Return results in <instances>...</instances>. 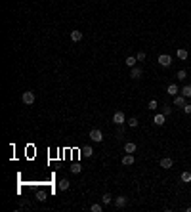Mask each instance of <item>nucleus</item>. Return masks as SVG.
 <instances>
[{"label": "nucleus", "instance_id": "aec40b11", "mask_svg": "<svg viewBox=\"0 0 191 212\" xmlns=\"http://www.w3.org/2000/svg\"><path fill=\"white\" fill-rule=\"evenodd\" d=\"M101 201H103V205H111V203H113V197H111L109 193H105V195L101 197Z\"/></svg>", "mask_w": 191, "mask_h": 212}, {"label": "nucleus", "instance_id": "c756f323", "mask_svg": "<svg viewBox=\"0 0 191 212\" xmlns=\"http://www.w3.org/2000/svg\"><path fill=\"white\" fill-rule=\"evenodd\" d=\"M189 170H191V166H189Z\"/></svg>", "mask_w": 191, "mask_h": 212}, {"label": "nucleus", "instance_id": "cd10ccee", "mask_svg": "<svg viewBox=\"0 0 191 212\" xmlns=\"http://www.w3.org/2000/svg\"><path fill=\"white\" fill-rule=\"evenodd\" d=\"M149 109H157V100H151V101H149Z\"/></svg>", "mask_w": 191, "mask_h": 212}, {"label": "nucleus", "instance_id": "5701e85b", "mask_svg": "<svg viewBox=\"0 0 191 212\" xmlns=\"http://www.w3.org/2000/svg\"><path fill=\"white\" fill-rule=\"evenodd\" d=\"M90 210H92V212H101V210H103V206H101V205H92V206H90Z\"/></svg>", "mask_w": 191, "mask_h": 212}, {"label": "nucleus", "instance_id": "4468645a", "mask_svg": "<svg viewBox=\"0 0 191 212\" xmlns=\"http://www.w3.org/2000/svg\"><path fill=\"white\" fill-rule=\"evenodd\" d=\"M180 180H182L184 184H189V182H191V170H187V172H182V174H180Z\"/></svg>", "mask_w": 191, "mask_h": 212}, {"label": "nucleus", "instance_id": "f257e3e1", "mask_svg": "<svg viewBox=\"0 0 191 212\" xmlns=\"http://www.w3.org/2000/svg\"><path fill=\"white\" fill-rule=\"evenodd\" d=\"M88 138L92 139V142H96V143H100V142H103V134H101V130H97V128H94V130H90V134H88Z\"/></svg>", "mask_w": 191, "mask_h": 212}, {"label": "nucleus", "instance_id": "6e6552de", "mask_svg": "<svg viewBox=\"0 0 191 212\" xmlns=\"http://www.w3.org/2000/svg\"><path fill=\"white\" fill-rule=\"evenodd\" d=\"M172 164H174V161H172V159H170V157H163L161 159V168H172Z\"/></svg>", "mask_w": 191, "mask_h": 212}, {"label": "nucleus", "instance_id": "dca6fc26", "mask_svg": "<svg viewBox=\"0 0 191 212\" xmlns=\"http://www.w3.org/2000/svg\"><path fill=\"white\" fill-rule=\"evenodd\" d=\"M69 180H67V178H63V180H59V189L61 191H67V189H69Z\"/></svg>", "mask_w": 191, "mask_h": 212}, {"label": "nucleus", "instance_id": "423d86ee", "mask_svg": "<svg viewBox=\"0 0 191 212\" xmlns=\"http://www.w3.org/2000/svg\"><path fill=\"white\" fill-rule=\"evenodd\" d=\"M185 100H187V97H185L184 94H178V96H174V105H176V107H184L185 103H187Z\"/></svg>", "mask_w": 191, "mask_h": 212}, {"label": "nucleus", "instance_id": "a878e982", "mask_svg": "<svg viewBox=\"0 0 191 212\" xmlns=\"http://www.w3.org/2000/svg\"><path fill=\"white\" fill-rule=\"evenodd\" d=\"M163 113H164V115H166V117H168V115H170V113H172V107H168V105H164V107H163Z\"/></svg>", "mask_w": 191, "mask_h": 212}, {"label": "nucleus", "instance_id": "1a4fd4ad", "mask_svg": "<svg viewBox=\"0 0 191 212\" xmlns=\"http://www.w3.org/2000/svg\"><path fill=\"white\" fill-rule=\"evenodd\" d=\"M126 203H128V199H126V197H122V195L115 199V206H117V208H124Z\"/></svg>", "mask_w": 191, "mask_h": 212}, {"label": "nucleus", "instance_id": "0eeeda50", "mask_svg": "<svg viewBox=\"0 0 191 212\" xmlns=\"http://www.w3.org/2000/svg\"><path fill=\"white\" fill-rule=\"evenodd\" d=\"M166 94L168 96H178L180 94V88H178V84H168V88H166Z\"/></svg>", "mask_w": 191, "mask_h": 212}, {"label": "nucleus", "instance_id": "39448f33", "mask_svg": "<svg viewBox=\"0 0 191 212\" xmlns=\"http://www.w3.org/2000/svg\"><path fill=\"white\" fill-rule=\"evenodd\" d=\"M164 122H166V115H164V113H159V115L153 117V124L155 126H163Z\"/></svg>", "mask_w": 191, "mask_h": 212}, {"label": "nucleus", "instance_id": "f03ea898", "mask_svg": "<svg viewBox=\"0 0 191 212\" xmlns=\"http://www.w3.org/2000/svg\"><path fill=\"white\" fill-rule=\"evenodd\" d=\"M21 100H23V103H25V105H33V103H34V92H31V90L23 92Z\"/></svg>", "mask_w": 191, "mask_h": 212}, {"label": "nucleus", "instance_id": "f3484780", "mask_svg": "<svg viewBox=\"0 0 191 212\" xmlns=\"http://www.w3.org/2000/svg\"><path fill=\"white\" fill-rule=\"evenodd\" d=\"M136 61H138V58H134V55H128L124 63H126V65H128V67H130V69H132V67H136Z\"/></svg>", "mask_w": 191, "mask_h": 212}, {"label": "nucleus", "instance_id": "b1692460", "mask_svg": "<svg viewBox=\"0 0 191 212\" xmlns=\"http://www.w3.org/2000/svg\"><path fill=\"white\" fill-rule=\"evenodd\" d=\"M182 109H184V113H185V115H191V103H185V105L182 107Z\"/></svg>", "mask_w": 191, "mask_h": 212}, {"label": "nucleus", "instance_id": "f8f14e48", "mask_svg": "<svg viewBox=\"0 0 191 212\" xmlns=\"http://www.w3.org/2000/svg\"><path fill=\"white\" fill-rule=\"evenodd\" d=\"M142 73H143V71L140 69V67H132V71H130V76H132L134 80H138V79L142 76Z\"/></svg>", "mask_w": 191, "mask_h": 212}, {"label": "nucleus", "instance_id": "9b49d317", "mask_svg": "<svg viewBox=\"0 0 191 212\" xmlns=\"http://www.w3.org/2000/svg\"><path fill=\"white\" fill-rule=\"evenodd\" d=\"M122 164H124V166H130V164H134V155H132V153H126L124 157H122Z\"/></svg>", "mask_w": 191, "mask_h": 212}, {"label": "nucleus", "instance_id": "2eb2a0df", "mask_svg": "<svg viewBox=\"0 0 191 212\" xmlns=\"http://www.w3.org/2000/svg\"><path fill=\"white\" fill-rule=\"evenodd\" d=\"M176 55L180 59H187V55H189V52L185 50V48H178V52H176Z\"/></svg>", "mask_w": 191, "mask_h": 212}, {"label": "nucleus", "instance_id": "9d476101", "mask_svg": "<svg viewBox=\"0 0 191 212\" xmlns=\"http://www.w3.org/2000/svg\"><path fill=\"white\" fill-rule=\"evenodd\" d=\"M136 149H138V145L134 142H128V143H124V153H136Z\"/></svg>", "mask_w": 191, "mask_h": 212}, {"label": "nucleus", "instance_id": "393cba45", "mask_svg": "<svg viewBox=\"0 0 191 212\" xmlns=\"http://www.w3.org/2000/svg\"><path fill=\"white\" fill-rule=\"evenodd\" d=\"M71 170H73V174H80V164H73V168H71Z\"/></svg>", "mask_w": 191, "mask_h": 212}, {"label": "nucleus", "instance_id": "c85d7f7f", "mask_svg": "<svg viewBox=\"0 0 191 212\" xmlns=\"http://www.w3.org/2000/svg\"><path fill=\"white\" fill-rule=\"evenodd\" d=\"M37 199H38V201H46V195H44V193H38Z\"/></svg>", "mask_w": 191, "mask_h": 212}, {"label": "nucleus", "instance_id": "a211bd4d", "mask_svg": "<svg viewBox=\"0 0 191 212\" xmlns=\"http://www.w3.org/2000/svg\"><path fill=\"white\" fill-rule=\"evenodd\" d=\"M180 92H182V94H184L185 97H191V84H185V86H184Z\"/></svg>", "mask_w": 191, "mask_h": 212}, {"label": "nucleus", "instance_id": "7ed1b4c3", "mask_svg": "<svg viewBox=\"0 0 191 212\" xmlns=\"http://www.w3.org/2000/svg\"><path fill=\"white\" fill-rule=\"evenodd\" d=\"M113 122H115L117 126H122V124L126 122V117H124V113H122V111H117L115 115H113Z\"/></svg>", "mask_w": 191, "mask_h": 212}, {"label": "nucleus", "instance_id": "bb28decb", "mask_svg": "<svg viewBox=\"0 0 191 212\" xmlns=\"http://www.w3.org/2000/svg\"><path fill=\"white\" fill-rule=\"evenodd\" d=\"M136 58H138V61H143V59H145V52H138Z\"/></svg>", "mask_w": 191, "mask_h": 212}, {"label": "nucleus", "instance_id": "412c9836", "mask_svg": "<svg viewBox=\"0 0 191 212\" xmlns=\"http://www.w3.org/2000/svg\"><path fill=\"white\" fill-rule=\"evenodd\" d=\"M126 122H128V126H132V128H136L138 124H140V122H138V118H136V117H132V118H128V121H126Z\"/></svg>", "mask_w": 191, "mask_h": 212}, {"label": "nucleus", "instance_id": "6ab92c4d", "mask_svg": "<svg viewBox=\"0 0 191 212\" xmlns=\"http://www.w3.org/2000/svg\"><path fill=\"white\" fill-rule=\"evenodd\" d=\"M82 155H84V157H92V155H94V149H92V147H84V149H82Z\"/></svg>", "mask_w": 191, "mask_h": 212}, {"label": "nucleus", "instance_id": "20e7f679", "mask_svg": "<svg viewBox=\"0 0 191 212\" xmlns=\"http://www.w3.org/2000/svg\"><path fill=\"white\" fill-rule=\"evenodd\" d=\"M157 61H159V65H161V67H170V65H172V58H170L168 54H161Z\"/></svg>", "mask_w": 191, "mask_h": 212}, {"label": "nucleus", "instance_id": "ddd939ff", "mask_svg": "<svg viewBox=\"0 0 191 212\" xmlns=\"http://www.w3.org/2000/svg\"><path fill=\"white\" fill-rule=\"evenodd\" d=\"M71 40H73V42H80L82 40V31H71Z\"/></svg>", "mask_w": 191, "mask_h": 212}, {"label": "nucleus", "instance_id": "4be33fe9", "mask_svg": "<svg viewBox=\"0 0 191 212\" xmlns=\"http://www.w3.org/2000/svg\"><path fill=\"white\" fill-rule=\"evenodd\" d=\"M176 76H178L180 80H185V79H187V71H184V69H182V71H178V75H176Z\"/></svg>", "mask_w": 191, "mask_h": 212}]
</instances>
